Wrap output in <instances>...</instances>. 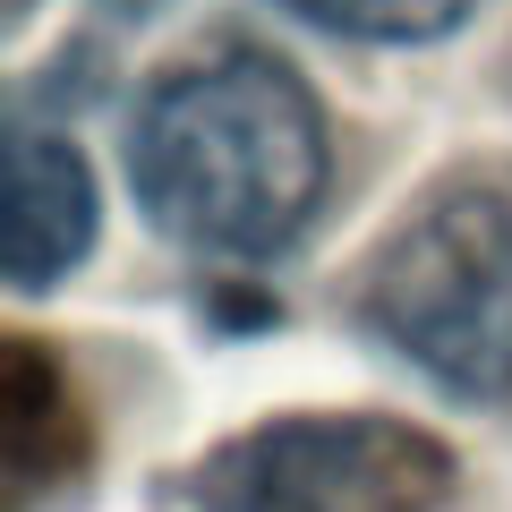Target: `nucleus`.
<instances>
[{
    "label": "nucleus",
    "instance_id": "1",
    "mask_svg": "<svg viewBox=\"0 0 512 512\" xmlns=\"http://www.w3.org/2000/svg\"><path fill=\"white\" fill-rule=\"evenodd\" d=\"M128 188L197 256H274L325 197V111L265 52L188 60L137 103Z\"/></svg>",
    "mask_w": 512,
    "mask_h": 512
},
{
    "label": "nucleus",
    "instance_id": "2",
    "mask_svg": "<svg viewBox=\"0 0 512 512\" xmlns=\"http://www.w3.org/2000/svg\"><path fill=\"white\" fill-rule=\"evenodd\" d=\"M367 333L453 402L512 410V180H444L359 274Z\"/></svg>",
    "mask_w": 512,
    "mask_h": 512
},
{
    "label": "nucleus",
    "instance_id": "3",
    "mask_svg": "<svg viewBox=\"0 0 512 512\" xmlns=\"http://www.w3.org/2000/svg\"><path fill=\"white\" fill-rule=\"evenodd\" d=\"M453 495V453L427 427L350 410V419H265L197 461V512H436Z\"/></svg>",
    "mask_w": 512,
    "mask_h": 512
},
{
    "label": "nucleus",
    "instance_id": "4",
    "mask_svg": "<svg viewBox=\"0 0 512 512\" xmlns=\"http://www.w3.org/2000/svg\"><path fill=\"white\" fill-rule=\"evenodd\" d=\"M94 248V171L69 137L18 128L9 146V282L52 291L77 256Z\"/></svg>",
    "mask_w": 512,
    "mask_h": 512
},
{
    "label": "nucleus",
    "instance_id": "5",
    "mask_svg": "<svg viewBox=\"0 0 512 512\" xmlns=\"http://www.w3.org/2000/svg\"><path fill=\"white\" fill-rule=\"evenodd\" d=\"M282 9L350 43H444L478 0H282Z\"/></svg>",
    "mask_w": 512,
    "mask_h": 512
},
{
    "label": "nucleus",
    "instance_id": "6",
    "mask_svg": "<svg viewBox=\"0 0 512 512\" xmlns=\"http://www.w3.org/2000/svg\"><path fill=\"white\" fill-rule=\"evenodd\" d=\"M52 419H69V384L43 367L35 342H18V359H9V470H18L26 495H43V478H52V461H43Z\"/></svg>",
    "mask_w": 512,
    "mask_h": 512
}]
</instances>
